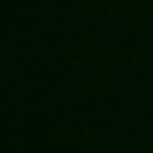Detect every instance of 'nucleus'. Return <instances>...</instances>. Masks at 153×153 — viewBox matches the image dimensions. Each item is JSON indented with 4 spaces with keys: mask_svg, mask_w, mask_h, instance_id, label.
<instances>
[]
</instances>
